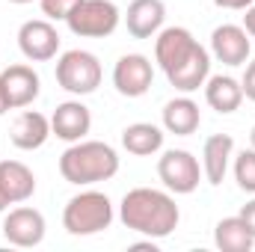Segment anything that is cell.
<instances>
[{
  "label": "cell",
  "mask_w": 255,
  "mask_h": 252,
  "mask_svg": "<svg viewBox=\"0 0 255 252\" xmlns=\"http://www.w3.org/2000/svg\"><path fill=\"white\" fill-rule=\"evenodd\" d=\"M119 220L125 223V229L145 235L151 241H160L166 235L175 232L181 211L175 205V199L163 190L154 187H133L122 196L119 205Z\"/></svg>",
  "instance_id": "6da1fadb"
},
{
  "label": "cell",
  "mask_w": 255,
  "mask_h": 252,
  "mask_svg": "<svg viewBox=\"0 0 255 252\" xmlns=\"http://www.w3.org/2000/svg\"><path fill=\"white\" fill-rule=\"evenodd\" d=\"M116 172H119V154L113 145L101 139H77L60 157V175L77 187L110 181Z\"/></svg>",
  "instance_id": "7a4b0ae2"
},
{
  "label": "cell",
  "mask_w": 255,
  "mask_h": 252,
  "mask_svg": "<svg viewBox=\"0 0 255 252\" xmlns=\"http://www.w3.org/2000/svg\"><path fill=\"white\" fill-rule=\"evenodd\" d=\"M113 223V202L101 190H83L68 199L63 211V229L74 238H89Z\"/></svg>",
  "instance_id": "3957f363"
},
{
  "label": "cell",
  "mask_w": 255,
  "mask_h": 252,
  "mask_svg": "<svg viewBox=\"0 0 255 252\" xmlns=\"http://www.w3.org/2000/svg\"><path fill=\"white\" fill-rule=\"evenodd\" d=\"M122 12L113 0H80L65 18L68 30L80 39H107L116 33Z\"/></svg>",
  "instance_id": "277c9868"
},
{
  "label": "cell",
  "mask_w": 255,
  "mask_h": 252,
  "mask_svg": "<svg viewBox=\"0 0 255 252\" xmlns=\"http://www.w3.org/2000/svg\"><path fill=\"white\" fill-rule=\"evenodd\" d=\"M101 77H104V71L92 51L74 48L57 60V83L71 95H92L101 86Z\"/></svg>",
  "instance_id": "5b68a950"
},
{
  "label": "cell",
  "mask_w": 255,
  "mask_h": 252,
  "mask_svg": "<svg viewBox=\"0 0 255 252\" xmlns=\"http://www.w3.org/2000/svg\"><path fill=\"white\" fill-rule=\"evenodd\" d=\"M157 175L163 181V187L175 196H187L199 187L202 181V166L187 148H169L163 151V157L157 160Z\"/></svg>",
  "instance_id": "8992f818"
},
{
  "label": "cell",
  "mask_w": 255,
  "mask_h": 252,
  "mask_svg": "<svg viewBox=\"0 0 255 252\" xmlns=\"http://www.w3.org/2000/svg\"><path fill=\"white\" fill-rule=\"evenodd\" d=\"M18 48L30 63H48L60 51V33L48 18H33L18 27Z\"/></svg>",
  "instance_id": "52a82bcc"
},
{
  "label": "cell",
  "mask_w": 255,
  "mask_h": 252,
  "mask_svg": "<svg viewBox=\"0 0 255 252\" xmlns=\"http://www.w3.org/2000/svg\"><path fill=\"white\" fill-rule=\"evenodd\" d=\"M154 80V65L142 54H125L113 65V86L125 98H142L151 89Z\"/></svg>",
  "instance_id": "ba28073f"
},
{
  "label": "cell",
  "mask_w": 255,
  "mask_h": 252,
  "mask_svg": "<svg viewBox=\"0 0 255 252\" xmlns=\"http://www.w3.org/2000/svg\"><path fill=\"white\" fill-rule=\"evenodd\" d=\"M45 229H48V226H45L42 211L27 208V205L9 211L6 220H3V238H6L12 247H21V250L39 247V244L45 241Z\"/></svg>",
  "instance_id": "9c48e42d"
},
{
  "label": "cell",
  "mask_w": 255,
  "mask_h": 252,
  "mask_svg": "<svg viewBox=\"0 0 255 252\" xmlns=\"http://www.w3.org/2000/svg\"><path fill=\"white\" fill-rule=\"evenodd\" d=\"M196 45H199V42L193 39V33L187 27H163V30L157 33V39H154V60H157V65H160L163 74H166V71H172L175 65L184 63L193 54Z\"/></svg>",
  "instance_id": "30bf717a"
},
{
  "label": "cell",
  "mask_w": 255,
  "mask_h": 252,
  "mask_svg": "<svg viewBox=\"0 0 255 252\" xmlns=\"http://www.w3.org/2000/svg\"><path fill=\"white\" fill-rule=\"evenodd\" d=\"M253 51L250 33L238 24H223L211 33V54L226 65H247Z\"/></svg>",
  "instance_id": "8fae6325"
},
{
  "label": "cell",
  "mask_w": 255,
  "mask_h": 252,
  "mask_svg": "<svg viewBox=\"0 0 255 252\" xmlns=\"http://www.w3.org/2000/svg\"><path fill=\"white\" fill-rule=\"evenodd\" d=\"M92 127V113L83 101H63L57 104L54 116H51V133L63 142H77L89 133Z\"/></svg>",
  "instance_id": "7c38bea8"
},
{
  "label": "cell",
  "mask_w": 255,
  "mask_h": 252,
  "mask_svg": "<svg viewBox=\"0 0 255 252\" xmlns=\"http://www.w3.org/2000/svg\"><path fill=\"white\" fill-rule=\"evenodd\" d=\"M0 83H3V89H6V98H9V107H12V110L30 107V104L39 98V89H42L39 74L24 63L9 65V68L0 74Z\"/></svg>",
  "instance_id": "4fadbf2b"
},
{
  "label": "cell",
  "mask_w": 255,
  "mask_h": 252,
  "mask_svg": "<svg viewBox=\"0 0 255 252\" xmlns=\"http://www.w3.org/2000/svg\"><path fill=\"white\" fill-rule=\"evenodd\" d=\"M166 6L163 0H133L125 12V27L133 39H151L163 30Z\"/></svg>",
  "instance_id": "5bb4252c"
},
{
  "label": "cell",
  "mask_w": 255,
  "mask_h": 252,
  "mask_svg": "<svg viewBox=\"0 0 255 252\" xmlns=\"http://www.w3.org/2000/svg\"><path fill=\"white\" fill-rule=\"evenodd\" d=\"M232 154H235V139L232 133H214L205 139L202 145V175L208 178V184H223L226 172H229V163H232Z\"/></svg>",
  "instance_id": "9a60e30c"
},
{
  "label": "cell",
  "mask_w": 255,
  "mask_h": 252,
  "mask_svg": "<svg viewBox=\"0 0 255 252\" xmlns=\"http://www.w3.org/2000/svg\"><path fill=\"white\" fill-rule=\"evenodd\" d=\"M48 136H51V119L45 113H36V110H24L9 127V139L21 151L42 148L48 142Z\"/></svg>",
  "instance_id": "2e32d148"
},
{
  "label": "cell",
  "mask_w": 255,
  "mask_h": 252,
  "mask_svg": "<svg viewBox=\"0 0 255 252\" xmlns=\"http://www.w3.org/2000/svg\"><path fill=\"white\" fill-rule=\"evenodd\" d=\"M208 77H211V54L202 45H196L193 54L181 65H175L172 71H166V80L178 92H196L199 86H205Z\"/></svg>",
  "instance_id": "e0dca14e"
},
{
  "label": "cell",
  "mask_w": 255,
  "mask_h": 252,
  "mask_svg": "<svg viewBox=\"0 0 255 252\" xmlns=\"http://www.w3.org/2000/svg\"><path fill=\"white\" fill-rule=\"evenodd\" d=\"M0 190L6 193V199L12 205H21V202L33 199V193H36L33 169L21 160H0Z\"/></svg>",
  "instance_id": "ac0fdd59"
},
{
  "label": "cell",
  "mask_w": 255,
  "mask_h": 252,
  "mask_svg": "<svg viewBox=\"0 0 255 252\" xmlns=\"http://www.w3.org/2000/svg\"><path fill=\"white\" fill-rule=\"evenodd\" d=\"M205 101L211 110L217 113H235L241 104H244V86L241 80L229 77V74H214L205 80Z\"/></svg>",
  "instance_id": "d6986e66"
},
{
  "label": "cell",
  "mask_w": 255,
  "mask_h": 252,
  "mask_svg": "<svg viewBox=\"0 0 255 252\" xmlns=\"http://www.w3.org/2000/svg\"><path fill=\"white\" fill-rule=\"evenodd\" d=\"M199 122H202V113H199V104L181 95V98H172L166 101L163 107V127L175 136H190L199 130Z\"/></svg>",
  "instance_id": "ffe728a7"
},
{
  "label": "cell",
  "mask_w": 255,
  "mask_h": 252,
  "mask_svg": "<svg viewBox=\"0 0 255 252\" xmlns=\"http://www.w3.org/2000/svg\"><path fill=\"white\" fill-rule=\"evenodd\" d=\"M214 244L223 252H250L255 244V235L250 232V226L244 223V217H226L217 223L214 229Z\"/></svg>",
  "instance_id": "44dd1931"
},
{
  "label": "cell",
  "mask_w": 255,
  "mask_h": 252,
  "mask_svg": "<svg viewBox=\"0 0 255 252\" xmlns=\"http://www.w3.org/2000/svg\"><path fill=\"white\" fill-rule=\"evenodd\" d=\"M163 136L166 133L151 122H133L122 130V145L136 157H148V154L163 148Z\"/></svg>",
  "instance_id": "7402d4cb"
},
{
  "label": "cell",
  "mask_w": 255,
  "mask_h": 252,
  "mask_svg": "<svg viewBox=\"0 0 255 252\" xmlns=\"http://www.w3.org/2000/svg\"><path fill=\"white\" fill-rule=\"evenodd\" d=\"M235 181L241 190L255 193V148H244L235 157Z\"/></svg>",
  "instance_id": "603a6c76"
},
{
  "label": "cell",
  "mask_w": 255,
  "mask_h": 252,
  "mask_svg": "<svg viewBox=\"0 0 255 252\" xmlns=\"http://www.w3.org/2000/svg\"><path fill=\"white\" fill-rule=\"evenodd\" d=\"M39 3H42V12L48 21H65L80 0H39Z\"/></svg>",
  "instance_id": "cb8c5ba5"
},
{
  "label": "cell",
  "mask_w": 255,
  "mask_h": 252,
  "mask_svg": "<svg viewBox=\"0 0 255 252\" xmlns=\"http://www.w3.org/2000/svg\"><path fill=\"white\" fill-rule=\"evenodd\" d=\"M241 86H244V98H250L255 101V60L247 65V71H244V80H241Z\"/></svg>",
  "instance_id": "d4e9b609"
},
{
  "label": "cell",
  "mask_w": 255,
  "mask_h": 252,
  "mask_svg": "<svg viewBox=\"0 0 255 252\" xmlns=\"http://www.w3.org/2000/svg\"><path fill=\"white\" fill-rule=\"evenodd\" d=\"M241 217H244V223L250 226V232L255 235V199H253V202H247V205L241 208Z\"/></svg>",
  "instance_id": "484cf974"
},
{
  "label": "cell",
  "mask_w": 255,
  "mask_h": 252,
  "mask_svg": "<svg viewBox=\"0 0 255 252\" xmlns=\"http://www.w3.org/2000/svg\"><path fill=\"white\" fill-rule=\"evenodd\" d=\"M220 9H250L255 0H214Z\"/></svg>",
  "instance_id": "4316f807"
},
{
  "label": "cell",
  "mask_w": 255,
  "mask_h": 252,
  "mask_svg": "<svg viewBox=\"0 0 255 252\" xmlns=\"http://www.w3.org/2000/svg\"><path fill=\"white\" fill-rule=\"evenodd\" d=\"M247 15H244V30L250 33V39H255V3L250 6V9H244Z\"/></svg>",
  "instance_id": "83f0119b"
},
{
  "label": "cell",
  "mask_w": 255,
  "mask_h": 252,
  "mask_svg": "<svg viewBox=\"0 0 255 252\" xmlns=\"http://www.w3.org/2000/svg\"><path fill=\"white\" fill-rule=\"evenodd\" d=\"M6 110H12V107H9V98H6V89H3V83H0V116H3Z\"/></svg>",
  "instance_id": "f1b7e54d"
},
{
  "label": "cell",
  "mask_w": 255,
  "mask_h": 252,
  "mask_svg": "<svg viewBox=\"0 0 255 252\" xmlns=\"http://www.w3.org/2000/svg\"><path fill=\"white\" fill-rule=\"evenodd\" d=\"M9 205H12V202H9V199H6V193H3V190H0V214H3V211H6V208H9Z\"/></svg>",
  "instance_id": "f546056e"
},
{
  "label": "cell",
  "mask_w": 255,
  "mask_h": 252,
  "mask_svg": "<svg viewBox=\"0 0 255 252\" xmlns=\"http://www.w3.org/2000/svg\"><path fill=\"white\" fill-rule=\"evenodd\" d=\"M250 142H253V148H255V125H253V130H250Z\"/></svg>",
  "instance_id": "4dcf8cb0"
},
{
  "label": "cell",
  "mask_w": 255,
  "mask_h": 252,
  "mask_svg": "<svg viewBox=\"0 0 255 252\" xmlns=\"http://www.w3.org/2000/svg\"><path fill=\"white\" fill-rule=\"evenodd\" d=\"M9 3H18V6H24V3H33V0H9Z\"/></svg>",
  "instance_id": "1f68e13d"
}]
</instances>
